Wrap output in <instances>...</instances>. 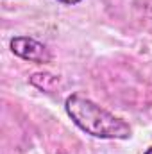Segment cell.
I'll return each mask as SVG.
<instances>
[{
	"label": "cell",
	"mask_w": 152,
	"mask_h": 154,
	"mask_svg": "<svg viewBox=\"0 0 152 154\" xmlns=\"http://www.w3.org/2000/svg\"><path fill=\"white\" fill-rule=\"evenodd\" d=\"M65 111L81 131L102 140H127L131 138V125L100 108L97 102L82 93H72L65 100Z\"/></svg>",
	"instance_id": "cell-1"
},
{
	"label": "cell",
	"mask_w": 152,
	"mask_h": 154,
	"mask_svg": "<svg viewBox=\"0 0 152 154\" xmlns=\"http://www.w3.org/2000/svg\"><path fill=\"white\" fill-rule=\"evenodd\" d=\"M11 50L14 56L25 59V61H31V63H50L52 59V54L50 50L47 48V45L39 43L38 39L29 38V36H14L9 43Z\"/></svg>",
	"instance_id": "cell-2"
},
{
	"label": "cell",
	"mask_w": 152,
	"mask_h": 154,
	"mask_svg": "<svg viewBox=\"0 0 152 154\" xmlns=\"http://www.w3.org/2000/svg\"><path fill=\"white\" fill-rule=\"evenodd\" d=\"M29 82L41 91L52 93L59 86V77L54 75V74H48V72H36V74H32L29 77Z\"/></svg>",
	"instance_id": "cell-3"
},
{
	"label": "cell",
	"mask_w": 152,
	"mask_h": 154,
	"mask_svg": "<svg viewBox=\"0 0 152 154\" xmlns=\"http://www.w3.org/2000/svg\"><path fill=\"white\" fill-rule=\"evenodd\" d=\"M57 2H61V4H65V5H75V4L82 2V0H57Z\"/></svg>",
	"instance_id": "cell-4"
},
{
	"label": "cell",
	"mask_w": 152,
	"mask_h": 154,
	"mask_svg": "<svg viewBox=\"0 0 152 154\" xmlns=\"http://www.w3.org/2000/svg\"><path fill=\"white\" fill-rule=\"evenodd\" d=\"M143 154H152V147H149V149H147V151H145Z\"/></svg>",
	"instance_id": "cell-5"
}]
</instances>
